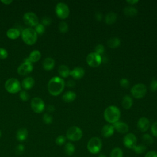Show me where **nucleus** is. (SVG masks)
Wrapping results in <instances>:
<instances>
[{"label":"nucleus","mask_w":157,"mask_h":157,"mask_svg":"<svg viewBox=\"0 0 157 157\" xmlns=\"http://www.w3.org/2000/svg\"><path fill=\"white\" fill-rule=\"evenodd\" d=\"M65 83L64 80L58 76L50 78L48 83L47 88L49 93L53 96H58L63 91Z\"/></svg>","instance_id":"nucleus-1"},{"label":"nucleus","mask_w":157,"mask_h":157,"mask_svg":"<svg viewBox=\"0 0 157 157\" xmlns=\"http://www.w3.org/2000/svg\"><path fill=\"white\" fill-rule=\"evenodd\" d=\"M104 119L109 123H115L118 121L120 117V111L119 109L115 105L107 107L104 112Z\"/></svg>","instance_id":"nucleus-2"},{"label":"nucleus","mask_w":157,"mask_h":157,"mask_svg":"<svg viewBox=\"0 0 157 157\" xmlns=\"http://www.w3.org/2000/svg\"><path fill=\"white\" fill-rule=\"evenodd\" d=\"M21 38L26 44L32 45L37 41V34L32 28H26L21 33Z\"/></svg>","instance_id":"nucleus-3"},{"label":"nucleus","mask_w":157,"mask_h":157,"mask_svg":"<svg viewBox=\"0 0 157 157\" xmlns=\"http://www.w3.org/2000/svg\"><path fill=\"white\" fill-rule=\"evenodd\" d=\"M102 141L98 137H91L88 142L87 149L92 154L98 153L102 148Z\"/></svg>","instance_id":"nucleus-4"},{"label":"nucleus","mask_w":157,"mask_h":157,"mask_svg":"<svg viewBox=\"0 0 157 157\" xmlns=\"http://www.w3.org/2000/svg\"><path fill=\"white\" fill-rule=\"evenodd\" d=\"M4 86L6 91L12 94L17 93L21 90L20 83L15 78H10L7 80Z\"/></svg>","instance_id":"nucleus-5"},{"label":"nucleus","mask_w":157,"mask_h":157,"mask_svg":"<svg viewBox=\"0 0 157 157\" xmlns=\"http://www.w3.org/2000/svg\"><path fill=\"white\" fill-rule=\"evenodd\" d=\"M83 135L82 129L76 126L70 127L66 131V137L71 141L79 140Z\"/></svg>","instance_id":"nucleus-6"},{"label":"nucleus","mask_w":157,"mask_h":157,"mask_svg":"<svg viewBox=\"0 0 157 157\" xmlns=\"http://www.w3.org/2000/svg\"><path fill=\"white\" fill-rule=\"evenodd\" d=\"M131 93L132 96L136 99L142 98L146 94L147 87L143 83L136 84L131 88Z\"/></svg>","instance_id":"nucleus-7"},{"label":"nucleus","mask_w":157,"mask_h":157,"mask_svg":"<svg viewBox=\"0 0 157 157\" xmlns=\"http://www.w3.org/2000/svg\"><path fill=\"white\" fill-rule=\"evenodd\" d=\"M86 61L87 64L93 67H96L99 66L102 63V56L101 55L95 53L91 52L90 53L86 58Z\"/></svg>","instance_id":"nucleus-8"},{"label":"nucleus","mask_w":157,"mask_h":157,"mask_svg":"<svg viewBox=\"0 0 157 157\" xmlns=\"http://www.w3.org/2000/svg\"><path fill=\"white\" fill-rule=\"evenodd\" d=\"M55 12L58 17L61 19H65L69 16V9L65 3L59 2L55 7Z\"/></svg>","instance_id":"nucleus-9"},{"label":"nucleus","mask_w":157,"mask_h":157,"mask_svg":"<svg viewBox=\"0 0 157 157\" xmlns=\"http://www.w3.org/2000/svg\"><path fill=\"white\" fill-rule=\"evenodd\" d=\"M33 70V65L29 61L28 58H25L24 60V63L20 64L17 68V72L19 75H26L30 72H31Z\"/></svg>","instance_id":"nucleus-10"},{"label":"nucleus","mask_w":157,"mask_h":157,"mask_svg":"<svg viewBox=\"0 0 157 157\" xmlns=\"http://www.w3.org/2000/svg\"><path fill=\"white\" fill-rule=\"evenodd\" d=\"M24 23L31 27L36 26L39 24V18L37 15L33 12H26L24 14L23 17Z\"/></svg>","instance_id":"nucleus-11"},{"label":"nucleus","mask_w":157,"mask_h":157,"mask_svg":"<svg viewBox=\"0 0 157 157\" xmlns=\"http://www.w3.org/2000/svg\"><path fill=\"white\" fill-rule=\"evenodd\" d=\"M31 106L32 110L37 113L43 112L45 108V104L43 100L39 97H34L31 101Z\"/></svg>","instance_id":"nucleus-12"},{"label":"nucleus","mask_w":157,"mask_h":157,"mask_svg":"<svg viewBox=\"0 0 157 157\" xmlns=\"http://www.w3.org/2000/svg\"><path fill=\"white\" fill-rule=\"evenodd\" d=\"M124 145L131 149H133L137 145V138L136 136L132 133H128L123 138Z\"/></svg>","instance_id":"nucleus-13"},{"label":"nucleus","mask_w":157,"mask_h":157,"mask_svg":"<svg viewBox=\"0 0 157 157\" xmlns=\"http://www.w3.org/2000/svg\"><path fill=\"white\" fill-rule=\"evenodd\" d=\"M137 128L141 132L147 131L150 128V121L146 117H141L137 121Z\"/></svg>","instance_id":"nucleus-14"},{"label":"nucleus","mask_w":157,"mask_h":157,"mask_svg":"<svg viewBox=\"0 0 157 157\" xmlns=\"http://www.w3.org/2000/svg\"><path fill=\"white\" fill-rule=\"evenodd\" d=\"M113 126L114 129L118 132L125 134L128 132L129 131V126L128 125L121 121H117L116 123L113 124Z\"/></svg>","instance_id":"nucleus-15"},{"label":"nucleus","mask_w":157,"mask_h":157,"mask_svg":"<svg viewBox=\"0 0 157 157\" xmlns=\"http://www.w3.org/2000/svg\"><path fill=\"white\" fill-rule=\"evenodd\" d=\"M85 70L81 67H75L70 71V75L75 79H80L83 77Z\"/></svg>","instance_id":"nucleus-16"},{"label":"nucleus","mask_w":157,"mask_h":157,"mask_svg":"<svg viewBox=\"0 0 157 157\" xmlns=\"http://www.w3.org/2000/svg\"><path fill=\"white\" fill-rule=\"evenodd\" d=\"M28 137V131L25 128L18 129L16 133V138L19 142H23L26 140Z\"/></svg>","instance_id":"nucleus-17"},{"label":"nucleus","mask_w":157,"mask_h":157,"mask_svg":"<svg viewBox=\"0 0 157 157\" xmlns=\"http://www.w3.org/2000/svg\"><path fill=\"white\" fill-rule=\"evenodd\" d=\"M114 131H115V129L113 125L106 124L102 127L101 130V133L104 137L107 138L112 136L113 134Z\"/></svg>","instance_id":"nucleus-18"},{"label":"nucleus","mask_w":157,"mask_h":157,"mask_svg":"<svg viewBox=\"0 0 157 157\" xmlns=\"http://www.w3.org/2000/svg\"><path fill=\"white\" fill-rule=\"evenodd\" d=\"M55 60L51 57L46 58L42 63L43 68L46 71H51L55 66Z\"/></svg>","instance_id":"nucleus-19"},{"label":"nucleus","mask_w":157,"mask_h":157,"mask_svg":"<svg viewBox=\"0 0 157 157\" xmlns=\"http://www.w3.org/2000/svg\"><path fill=\"white\" fill-rule=\"evenodd\" d=\"M34 83L35 82L33 77H28L23 80L21 85H22V87L25 90H29L34 86Z\"/></svg>","instance_id":"nucleus-20"},{"label":"nucleus","mask_w":157,"mask_h":157,"mask_svg":"<svg viewBox=\"0 0 157 157\" xmlns=\"http://www.w3.org/2000/svg\"><path fill=\"white\" fill-rule=\"evenodd\" d=\"M76 96L77 95L75 92L72 91H68L63 95L62 98L64 102L67 103H69L74 101L75 99Z\"/></svg>","instance_id":"nucleus-21"},{"label":"nucleus","mask_w":157,"mask_h":157,"mask_svg":"<svg viewBox=\"0 0 157 157\" xmlns=\"http://www.w3.org/2000/svg\"><path fill=\"white\" fill-rule=\"evenodd\" d=\"M6 34H7V36L8 37V38L13 40V39H16L19 37V36H20V32L18 29L12 28L9 29L7 30Z\"/></svg>","instance_id":"nucleus-22"},{"label":"nucleus","mask_w":157,"mask_h":157,"mask_svg":"<svg viewBox=\"0 0 157 157\" xmlns=\"http://www.w3.org/2000/svg\"><path fill=\"white\" fill-rule=\"evenodd\" d=\"M41 58V53L39 50H35L31 52L29 56L28 57L29 61L32 63H35L38 61Z\"/></svg>","instance_id":"nucleus-23"},{"label":"nucleus","mask_w":157,"mask_h":157,"mask_svg":"<svg viewBox=\"0 0 157 157\" xmlns=\"http://www.w3.org/2000/svg\"><path fill=\"white\" fill-rule=\"evenodd\" d=\"M107 45L111 48H115L120 46L121 41L120 39L117 37H113L108 39Z\"/></svg>","instance_id":"nucleus-24"},{"label":"nucleus","mask_w":157,"mask_h":157,"mask_svg":"<svg viewBox=\"0 0 157 157\" xmlns=\"http://www.w3.org/2000/svg\"><path fill=\"white\" fill-rule=\"evenodd\" d=\"M132 103V99L129 95H126L123 98L121 104L124 109H129L131 107Z\"/></svg>","instance_id":"nucleus-25"},{"label":"nucleus","mask_w":157,"mask_h":157,"mask_svg":"<svg viewBox=\"0 0 157 157\" xmlns=\"http://www.w3.org/2000/svg\"><path fill=\"white\" fill-rule=\"evenodd\" d=\"M117 19V15L114 12H109L105 17V22L106 24L110 25L113 24Z\"/></svg>","instance_id":"nucleus-26"},{"label":"nucleus","mask_w":157,"mask_h":157,"mask_svg":"<svg viewBox=\"0 0 157 157\" xmlns=\"http://www.w3.org/2000/svg\"><path fill=\"white\" fill-rule=\"evenodd\" d=\"M58 73L60 75V76H61L63 78H66L69 75H70V70L69 69V67L64 65V64H62L61 66H59V67H58Z\"/></svg>","instance_id":"nucleus-27"},{"label":"nucleus","mask_w":157,"mask_h":157,"mask_svg":"<svg viewBox=\"0 0 157 157\" xmlns=\"http://www.w3.org/2000/svg\"><path fill=\"white\" fill-rule=\"evenodd\" d=\"M123 12L126 16L134 17L137 14V10L134 7L127 6L124 8Z\"/></svg>","instance_id":"nucleus-28"},{"label":"nucleus","mask_w":157,"mask_h":157,"mask_svg":"<svg viewBox=\"0 0 157 157\" xmlns=\"http://www.w3.org/2000/svg\"><path fill=\"white\" fill-rule=\"evenodd\" d=\"M64 151L67 156H72L75 152V146L71 142H67L64 146Z\"/></svg>","instance_id":"nucleus-29"},{"label":"nucleus","mask_w":157,"mask_h":157,"mask_svg":"<svg viewBox=\"0 0 157 157\" xmlns=\"http://www.w3.org/2000/svg\"><path fill=\"white\" fill-rule=\"evenodd\" d=\"M123 153L121 148L115 147L113 148L110 153V157H123Z\"/></svg>","instance_id":"nucleus-30"},{"label":"nucleus","mask_w":157,"mask_h":157,"mask_svg":"<svg viewBox=\"0 0 157 157\" xmlns=\"http://www.w3.org/2000/svg\"><path fill=\"white\" fill-rule=\"evenodd\" d=\"M142 139L144 143L146 145H151L153 143V137L148 134H145L142 136Z\"/></svg>","instance_id":"nucleus-31"},{"label":"nucleus","mask_w":157,"mask_h":157,"mask_svg":"<svg viewBox=\"0 0 157 157\" xmlns=\"http://www.w3.org/2000/svg\"><path fill=\"white\" fill-rule=\"evenodd\" d=\"M147 147L144 144H139L136 145L132 150L137 154H142L145 151Z\"/></svg>","instance_id":"nucleus-32"},{"label":"nucleus","mask_w":157,"mask_h":157,"mask_svg":"<svg viewBox=\"0 0 157 157\" xmlns=\"http://www.w3.org/2000/svg\"><path fill=\"white\" fill-rule=\"evenodd\" d=\"M59 31L62 33H65L68 31V25L65 21H61L58 24Z\"/></svg>","instance_id":"nucleus-33"},{"label":"nucleus","mask_w":157,"mask_h":157,"mask_svg":"<svg viewBox=\"0 0 157 157\" xmlns=\"http://www.w3.org/2000/svg\"><path fill=\"white\" fill-rule=\"evenodd\" d=\"M43 121L44 123L47 124H51L53 121V117H52V115H50V114L46 113L43 115Z\"/></svg>","instance_id":"nucleus-34"},{"label":"nucleus","mask_w":157,"mask_h":157,"mask_svg":"<svg viewBox=\"0 0 157 157\" xmlns=\"http://www.w3.org/2000/svg\"><path fill=\"white\" fill-rule=\"evenodd\" d=\"M66 142V137L63 136V135H59L58 136L56 139H55V143L56 145L61 146L63 145V144H64V143Z\"/></svg>","instance_id":"nucleus-35"},{"label":"nucleus","mask_w":157,"mask_h":157,"mask_svg":"<svg viewBox=\"0 0 157 157\" xmlns=\"http://www.w3.org/2000/svg\"><path fill=\"white\" fill-rule=\"evenodd\" d=\"M34 30L37 34L42 35L45 32V26L41 23H39L35 26Z\"/></svg>","instance_id":"nucleus-36"},{"label":"nucleus","mask_w":157,"mask_h":157,"mask_svg":"<svg viewBox=\"0 0 157 157\" xmlns=\"http://www.w3.org/2000/svg\"><path fill=\"white\" fill-rule=\"evenodd\" d=\"M25 146L21 144H18L16 147H15V153L17 155H20L21 154H23L25 151Z\"/></svg>","instance_id":"nucleus-37"},{"label":"nucleus","mask_w":157,"mask_h":157,"mask_svg":"<svg viewBox=\"0 0 157 157\" xmlns=\"http://www.w3.org/2000/svg\"><path fill=\"white\" fill-rule=\"evenodd\" d=\"M105 52V49H104V47L103 45L102 44H98L95 48H94V52L95 53L101 55H102Z\"/></svg>","instance_id":"nucleus-38"},{"label":"nucleus","mask_w":157,"mask_h":157,"mask_svg":"<svg viewBox=\"0 0 157 157\" xmlns=\"http://www.w3.org/2000/svg\"><path fill=\"white\" fill-rule=\"evenodd\" d=\"M52 23V19L51 18L48 17H44L41 20V24L45 26H48Z\"/></svg>","instance_id":"nucleus-39"},{"label":"nucleus","mask_w":157,"mask_h":157,"mask_svg":"<svg viewBox=\"0 0 157 157\" xmlns=\"http://www.w3.org/2000/svg\"><path fill=\"white\" fill-rule=\"evenodd\" d=\"M19 96H20V99L22 101H27L29 99V95L25 91H21L20 93V95Z\"/></svg>","instance_id":"nucleus-40"},{"label":"nucleus","mask_w":157,"mask_h":157,"mask_svg":"<svg viewBox=\"0 0 157 157\" xmlns=\"http://www.w3.org/2000/svg\"><path fill=\"white\" fill-rule=\"evenodd\" d=\"M120 85L124 88H127L129 85V80L126 78H122L120 80Z\"/></svg>","instance_id":"nucleus-41"},{"label":"nucleus","mask_w":157,"mask_h":157,"mask_svg":"<svg viewBox=\"0 0 157 157\" xmlns=\"http://www.w3.org/2000/svg\"><path fill=\"white\" fill-rule=\"evenodd\" d=\"M150 88L152 91H155L157 90V80L152 79L150 85Z\"/></svg>","instance_id":"nucleus-42"},{"label":"nucleus","mask_w":157,"mask_h":157,"mask_svg":"<svg viewBox=\"0 0 157 157\" xmlns=\"http://www.w3.org/2000/svg\"><path fill=\"white\" fill-rule=\"evenodd\" d=\"M8 56L7 51L4 48H0V58L2 59H4L7 58Z\"/></svg>","instance_id":"nucleus-43"},{"label":"nucleus","mask_w":157,"mask_h":157,"mask_svg":"<svg viewBox=\"0 0 157 157\" xmlns=\"http://www.w3.org/2000/svg\"><path fill=\"white\" fill-rule=\"evenodd\" d=\"M151 132L155 137H157V121L153 123L151 126Z\"/></svg>","instance_id":"nucleus-44"},{"label":"nucleus","mask_w":157,"mask_h":157,"mask_svg":"<svg viewBox=\"0 0 157 157\" xmlns=\"http://www.w3.org/2000/svg\"><path fill=\"white\" fill-rule=\"evenodd\" d=\"M145 157H157V152L155 151H150L145 154Z\"/></svg>","instance_id":"nucleus-45"},{"label":"nucleus","mask_w":157,"mask_h":157,"mask_svg":"<svg viewBox=\"0 0 157 157\" xmlns=\"http://www.w3.org/2000/svg\"><path fill=\"white\" fill-rule=\"evenodd\" d=\"M95 18L96 19V20L98 21H101L102 20V15L101 12H98L95 13Z\"/></svg>","instance_id":"nucleus-46"},{"label":"nucleus","mask_w":157,"mask_h":157,"mask_svg":"<svg viewBox=\"0 0 157 157\" xmlns=\"http://www.w3.org/2000/svg\"><path fill=\"white\" fill-rule=\"evenodd\" d=\"M67 86L69 87H74L75 85V83L74 80H69L67 81V83H66Z\"/></svg>","instance_id":"nucleus-47"},{"label":"nucleus","mask_w":157,"mask_h":157,"mask_svg":"<svg viewBox=\"0 0 157 157\" xmlns=\"http://www.w3.org/2000/svg\"><path fill=\"white\" fill-rule=\"evenodd\" d=\"M139 2L138 0H127L126 2L130 5H134Z\"/></svg>","instance_id":"nucleus-48"},{"label":"nucleus","mask_w":157,"mask_h":157,"mask_svg":"<svg viewBox=\"0 0 157 157\" xmlns=\"http://www.w3.org/2000/svg\"><path fill=\"white\" fill-rule=\"evenodd\" d=\"M55 110V107H54L53 105H48V107H47V110H48L49 112H53Z\"/></svg>","instance_id":"nucleus-49"},{"label":"nucleus","mask_w":157,"mask_h":157,"mask_svg":"<svg viewBox=\"0 0 157 157\" xmlns=\"http://www.w3.org/2000/svg\"><path fill=\"white\" fill-rule=\"evenodd\" d=\"M1 2L5 5H9V4H10L13 2V1L12 0H1Z\"/></svg>","instance_id":"nucleus-50"},{"label":"nucleus","mask_w":157,"mask_h":157,"mask_svg":"<svg viewBox=\"0 0 157 157\" xmlns=\"http://www.w3.org/2000/svg\"><path fill=\"white\" fill-rule=\"evenodd\" d=\"M98 157H107V156L105 155H104V154H100Z\"/></svg>","instance_id":"nucleus-51"},{"label":"nucleus","mask_w":157,"mask_h":157,"mask_svg":"<svg viewBox=\"0 0 157 157\" xmlns=\"http://www.w3.org/2000/svg\"><path fill=\"white\" fill-rule=\"evenodd\" d=\"M1 136H2V133H1V130H0V138L1 137Z\"/></svg>","instance_id":"nucleus-52"}]
</instances>
